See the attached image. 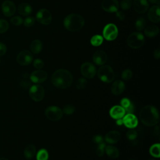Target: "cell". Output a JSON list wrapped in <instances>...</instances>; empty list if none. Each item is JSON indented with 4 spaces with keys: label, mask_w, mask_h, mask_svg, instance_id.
<instances>
[{
    "label": "cell",
    "mask_w": 160,
    "mask_h": 160,
    "mask_svg": "<svg viewBox=\"0 0 160 160\" xmlns=\"http://www.w3.org/2000/svg\"><path fill=\"white\" fill-rule=\"evenodd\" d=\"M80 70L82 75L88 79L93 78L96 73V69L94 65L89 62H85L82 63Z\"/></svg>",
    "instance_id": "30bf717a"
},
{
    "label": "cell",
    "mask_w": 160,
    "mask_h": 160,
    "mask_svg": "<svg viewBox=\"0 0 160 160\" xmlns=\"http://www.w3.org/2000/svg\"><path fill=\"white\" fill-rule=\"evenodd\" d=\"M9 29L8 22L2 19H0V34L6 32Z\"/></svg>",
    "instance_id": "e575fe53"
},
{
    "label": "cell",
    "mask_w": 160,
    "mask_h": 160,
    "mask_svg": "<svg viewBox=\"0 0 160 160\" xmlns=\"http://www.w3.org/2000/svg\"><path fill=\"white\" fill-rule=\"evenodd\" d=\"M133 6L136 12L139 14H143L148 11L149 3L147 0H134Z\"/></svg>",
    "instance_id": "ac0fdd59"
},
{
    "label": "cell",
    "mask_w": 160,
    "mask_h": 160,
    "mask_svg": "<svg viewBox=\"0 0 160 160\" xmlns=\"http://www.w3.org/2000/svg\"><path fill=\"white\" fill-rule=\"evenodd\" d=\"M146 21L144 18H139L135 22V28L139 31L144 30L146 28Z\"/></svg>",
    "instance_id": "f546056e"
},
{
    "label": "cell",
    "mask_w": 160,
    "mask_h": 160,
    "mask_svg": "<svg viewBox=\"0 0 160 160\" xmlns=\"http://www.w3.org/2000/svg\"><path fill=\"white\" fill-rule=\"evenodd\" d=\"M16 61L19 65L27 66L30 64L33 61V55L28 50H22L18 54Z\"/></svg>",
    "instance_id": "9c48e42d"
},
{
    "label": "cell",
    "mask_w": 160,
    "mask_h": 160,
    "mask_svg": "<svg viewBox=\"0 0 160 160\" xmlns=\"http://www.w3.org/2000/svg\"><path fill=\"white\" fill-rule=\"evenodd\" d=\"M30 49L34 54H39L42 49V43L39 39L33 40L30 44Z\"/></svg>",
    "instance_id": "83f0119b"
},
{
    "label": "cell",
    "mask_w": 160,
    "mask_h": 160,
    "mask_svg": "<svg viewBox=\"0 0 160 160\" xmlns=\"http://www.w3.org/2000/svg\"><path fill=\"white\" fill-rule=\"evenodd\" d=\"M103 42V38L102 36L99 35V34H96L93 36L90 40V42L91 44L93 46H99L100 45H101V44Z\"/></svg>",
    "instance_id": "4dcf8cb0"
},
{
    "label": "cell",
    "mask_w": 160,
    "mask_h": 160,
    "mask_svg": "<svg viewBox=\"0 0 160 160\" xmlns=\"http://www.w3.org/2000/svg\"><path fill=\"white\" fill-rule=\"evenodd\" d=\"M105 147H106V145H105V143L104 142L98 144V148L96 150V154L98 156L101 157L104 155Z\"/></svg>",
    "instance_id": "8d00e7d4"
},
{
    "label": "cell",
    "mask_w": 160,
    "mask_h": 160,
    "mask_svg": "<svg viewBox=\"0 0 160 160\" xmlns=\"http://www.w3.org/2000/svg\"><path fill=\"white\" fill-rule=\"evenodd\" d=\"M129 160H134V159H129Z\"/></svg>",
    "instance_id": "816d5d0a"
},
{
    "label": "cell",
    "mask_w": 160,
    "mask_h": 160,
    "mask_svg": "<svg viewBox=\"0 0 160 160\" xmlns=\"http://www.w3.org/2000/svg\"><path fill=\"white\" fill-rule=\"evenodd\" d=\"M139 115L141 122L147 126H155L159 122L158 110L152 105H147L142 108Z\"/></svg>",
    "instance_id": "6da1fadb"
},
{
    "label": "cell",
    "mask_w": 160,
    "mask_h": 160,
    "mask_svg": "<svg viewBox=\"0 0 160 160\" xmlns=\"http://www.w3.org/2000/svg\"><path fill=\"white\" fill-rule=\"evenodd\" d=\"M0 160H8V159L6 158H0Z\"/></svg>",
    "instance_id": "681fc988"
},
{
    "label": "cell",
    "mask_w": 160,
    "mask_h": 160,
    "mask_svg": "<svg viewBox=\"0 0 160 160\" xmlns=\"http://www.w3.org/2000/svg\"><path fill=\"white\" fill-rule=\"evenodd\" d=\"M108 59V56L106 52L103 50H98L96 51L93 56L92 60L93 62L99 66H102L104 64Z\"/></svg>",
    "instance_id": "e0dca14e"
},
{
    "label": "cell",
    "mask_w": 160,
    "mask_h": 160,
    "mask_svg": "<svg viewBox=\"0 0 160 160\" xmlns=\"http://www.w3.org/2000/svg\"><path fill=\"white\" fill-rule=\"evenodd\" d=\"M85 23L83 17L78 14H68L64 19L63 24L65 28L71 32L78 31L82 28Z\"/></svg>",
    "instance_id": "3957f363"
},
{
    "label": "cell",
    "mask_w": 160,
    "mask_h": 160,
    "mask_svg": "<svg viewBox=\"0 0 160 160\" xmlns=\"http://www.w3.org/2000/svg\"><path fill=\"white\" fill-rule=\"evenodd\" d=\"M138 137V132L136 130L131 129L126 132V138L128 140L133 141Z\"/></svg>",
    "instance_id": "f35d334b"
},
{
    "label": "cell",
    "mask_w": 160,
    "mask_h": 160,
    "mask_svg": "<svg viewBox=\"0 0 160 160\" xmlns=\"http://www.w3.org/2000/svg\"><path fill=\"white\" fill-rule=\"evenodd\" d=\"M145 42L144 35L140 32H134L129 35L127 39L128 45L132 49L141 48Z\"/></svg>",
    "instance_id": "5b68a950"
},
{
    "label": "cell",
    "mask_w": 160,
    "mask_h": 160,
    "mask_svg": "<svg viewBox=\"0 0 160 160\" xmlns=\"http://www.w3.org/2000/svg\"><path fill=\"white\" fill-rule=\"evenodd\" d=\"M29 94L33 101L39 102L42 101L44 97L45 90L42 86L39 84H34L29 88Z\"/></svg>",
    "instance_id": "52a82bcc"
},
{
    "label": "cell",
    "mask_w": 160,
    "mask_h": 160,
    "mask_svg": "<svg viewBox=\"0 0 160 160\" xmlns=\"http://www.w3.org/2000/svg\"><path fill=\"white\" fill-rule=\"evenodd\" d=\"M73 78L71 73L64 69L56 70L52 75L51 82L52 84L59 89H67L72 83Z\"/></svg>",
    "instance_id": "7a4b0ae2"
},
{
    "label": "cell",
    "mask_w": 160,
    "mask_h": 160,
    "mask_svg": "<svg viewBox=\"0 0 160 160\" xmlns=\"http://www.w3.org/2000/svg\"><path fill=\"white\" fill-rule=\"evenodd\" d=\"M104 151L106 154L112 159H116L119 156V151L118 149L114 146L108 145L106 146Z\"/></svg>",
    "instance_id": "484cf974"
},
{
    "label": "cell",
    "mask_w": 160,
    "mask_h": 160,
    "mask_svg": "<svg viewBox=\"0 0 160 160\" xmlns=\"http://www.w3.org/2000/svg\"><path fill=\"white\" fill-rule=\"evenodd\" d=\"M121 139V134L118 131H111L108 132L105 136L104 140L107 143L109 144H116Z\"/></svg>",
    "instance_id": "ffe728a7"
},
{
    "label": "cell",
    "mask_w": 160,
    "mask_h": 160,
    "mask_svg": "<svg viewBox=\"0 0 160 160\" xmlns=\"http://www.w3.org/2000/svg\"><path fill=\"white\" fill-rule=\"evenodd\" d=\"M49 154L46 149H41L36 154L37 160H48Z\"/></svg>",
    "instance_id": "1f68e13d"
},
{
    "label": "cell",
    "mask_w": 160,
    "mask_h": 160,
    "mask_svg": "<svg viewBox=\"0 0 160 160\" xmlns=\"http://www.w3.org/2000/svg\"><path fill=\"white\" fill-rule=\"evenodd\" d=\"M98 76L102 82L110 83L113 81L115 74L111 66L108 65H102L98 71Z\"/></svg>",
    "instance_id": "277c9868"
},
{
    "label": "cell",
    "mask_w": 160,
    "mask_h": 160,
    "mask_svg": "<svg viewBox=\"0 0 160 160\" xmlns=\"http://www.w3.org/2000/svg\"><path fill=\"white\" fill-rule=\"evenodd\" d=\"M34 22H35V19L32 16H29L23 21V24L24 26L27 28L31 27L32 26L34 25Z\"/></svg>",
    "instance_id": "60d3db41"
},
{
    "label": "cell",
    "mask_w": 160,
    "mask_h": 160,
    "mask_svg": "<svg viewBox=\"0 0 160 160\" xmlns=\"http://www.w3.org/2000/svg\"><path fill=\"white\" fill-rule=\"evenodd\" d=\"M1 9L3 14L6 17H10L16 12V8L15 4L9 0L4 1L1 6Z\"/></svg>",
    "instance_id": "5bb4252c"
},
{
    "label": "cell",
    "mask_w": 160,
    "mask_h": 160,
    "mask_svg": "<svg viewBox=\"0 0 160 160\" xmlns=\"http://www.w3.org/2000/svg\"><path fill=\"white\" fill-rule=\"evenodd\" d=\"M36 147L32 144H28L24 151V157L28 159H31L36 155Z\"/></svg>",
    "instance_id": "d4e9b609"
},
{
    "label": "cell",
    "mask_w": 160,
    "mask_h": 160,
    "mask_svg": "<svg viewBox=\"0 0 160 160\" xmlns=\"http://www.w3.org/2000/svg\"><path fill=\"white\" fill-rule=\"evenodd\" d=\"M121 106H122L125 112H127L128 113H132L134 110V107L133 104L131 102V101L126 98H122L121 100Z\"/></svg>",
    "instance_id": "4316f807"
},
{
    "label": "cell",
    "mask_w": 160,
    "mask_h": 160,
    "mask_svg": "<svg viewBox=\"0 0 160 160\" xmlns=\"http://www.w3.org/2000/svg\"><path fill=\"white\" fill-rule=\"evenodd\" d=\"M116 18L118 19H119L120 21H122V20H124V18H125V15H124V14L122 12V11H116Z\"/></svg>",
    "instance_id": "f6af8a7d"
},
{
    "label": "cell",
    "mask_w": 160,
    "mask_h": 160,
    "mask_svg": "<svg viewBox=\"0 0 160 160\" xmlns=\"http://www.w3.org/2000/svg\"><path fill=\"white\" fill-rule=\"evenodd\" d=\"M88 84L87 80L84 78H80L76 81V87L78 89H82L86 88Z\"/></svg>",
    "instance_id": "d6a6232c"
},
{
    "label": "cell",
    "mask_w": 160,
    "mask_h": 160,
    "mask_svg": "<svg viewBox=\"0 0 160 160\" xmlns=\"http://www.w3.org/2000/svg\"><path fill=\"white\" fill-rule=\"evenodd\" d=\"M32 82L39 84L45 81L48 78V74L45 71L38 69L33 71L29 75Z\"/></svg>",
    "instance_id": "4fadbf2b"
},
{
    "label": "cell",
    "mask_w": 160,
    "mask_h": 160,
    "mask_svg": "<svg viewBox=\"0 0 160 160\" xmlns=\"http://www.w3.org/2000/svg\"><path fill=\"white\" fill-rule=\"evenodd\" d=\"M19 84L20 86L24 89H27L31 87V81L29 78V74L27 72H24L22 74L21 76L19 79Z\"/></svg>",
    "instance_id": "603a6c76"
},
{
    "label": "cell",
    "mask_w": 160,
    "mask_h": 160,
    "mask_svg": "<svg viewBox=\"0 0 160 160\" xmlns=\"http://www.w3.org/2000/svg\"><path fill=\"white\" fill-rule=\"evenodd\" d=\"M101 7L106 12H116L119 9V4L118 0H103Z\"/></svg>",
    "instance_id": "7c38bea8"
},
{
    "label": "cell",
    "mask_w": 160,
    "mask_h": 160,
    "mask_svg": "<svg viewBox=\"0 0 160 160\" xmlns=\"http://www.w3.org/2000/svg\"><path fill=\"white\" fill-rule=\"evenodd\" d=\"M102 35L107 41H113L118 35V29L114 24H108L103 29Z\"/></svg>",
    "instance_id": "ba28073f"
},
{
    "label": "cell",
    "mask_w": 160,
    "mask_h": 160,
    "mask_svg": "<svg viewBox=\"0 0 160 160\" xmlns=\"http://www.w3.org/2000/svg\"><path fill=\"white\" fill-rule=\"evenodd\" d=\"M116 124L118 125H121L122 123V119H117V121H116Z\"/></svg>",
    "instance_id": "7dc6e473"
},
{
    "label": "cell",
    "mask_w": 160,
    "mask_h": 160,
    "mask_svg": "<svg viewBox=\"0 0 160 160\" xmlns=\"http://www.w3.org/2000/svg\"><path fill=\"white\" fill-rule=\"evenodd\" d=\"M149 2H151V3H159V0H149Z\"/></svg>",
    "instance_id": "c3c4849f"
},
{
    "label": "cell",
    "mask_w": 160,
    "mask_h": 160,
    "mask_svg": "<svg viewBox=\"0 0 160 160\" xmlns=\"http://www.w3.org/2000/svg\"><path fill=\"white\" fill-rule=\"evenodd\" d=\"M18 12L22 16H28L32 12V6L26 2H22L18 6Z\"/></svg>",
    "instance_id": "7402d4cb"
},
{
    "label": "cell",
    "mask_w": 160,
    "mask_h": 160,
    "mask_svg": "<svg viewBox=\"0 0 160 160\" xmlns=\"http://www.w3.org/2000/svg\"><path fill=\"white\" fill-rule=\"evenodd\" d=\"M125 83L121 80H116L112 83L111 88V91L114 95L118 96L122 94L125 90Z\"/></svg>",
    "instance_id": "44dd1931"
},
{
    "label": "cell",
    "mask_w": 160,
    "mask_h": 160,
    "mask_svg": "<svg viewBox=\"0 0 160 160\" xmlns=\"http://www.w3.org/2000/svg\"><path fill=\"white\" fill-rule=\"evenodd\" d=\"M75 110H76V108L73 105L66 104L63 107V109L62 111L63 113H64L65 114L71 115L74 112Z\"/></svg>",
    "instance_id": "836d02e7"
},
{
    "label": "cell",
    "mask_w": 160,
    "mask_h": 160,
    "mask_svg": "<svg viewBox=\"0 0 160 160\" xmlns=\"http://www.w3.org/2000/svg\"><path fill=\"white\" fill-rule=\"evenodd\" d=\"M6 51H7L6 46L2 42H0V56L4 55L6 52Z\"/></svg>",
    "instance_id": "ee69618b"
},
{
    "label": "cell",
    "mask_w": 160,
    "mask_h": 160,
    "mask_svg": "<svg viewBox=\"0 0 160 160\" xmlns=\"http://www.w3.org/2000/svg\"><path fill=\"white\" fill-rule=\"evenodd\" d=\"M92 141H94V142L99 144H100V143L103 142V138H102V136L101 135L96 134V135L93 136Z\"/></svg>",
    "instance_id": "7bdbcfd3"
},
{
    "label": "cell",
    "mask_w": 160,
    "mask_h": 160,
    "mask_svg": "<svg viewBox=\"0 0 160 160\" xmlns=\"http://www.w3.org/2000/svg\"><path fill=\"white\" fill-rule=\"evenodd\" d=\"M45 116L50 121H57L61 119L63 116V112L60 108L56 106H51L45 109Z\"/></svg>",
    "instance_id": "8992f818"
},
{
    "label": "cell",
    "mask_w": 160,
    "mask_h": 160,
    "mask_svg": "<svg viewBox=\"0 0 160 160\" xmlns=\"http://www.w3.org/2000/svg\"><path fill=\"white\" fill-rule=\"evenodd\" d=\"M132 4V0H121L120 2V6L122 9L127 11L131 8Z\"/></svg>",
    "instance_id": "d590c367"
},
{
    "label": "cell",
    "mask_w": 160,
    "mask_h": 160,
    "mask_svg": "<svg viewBox=\"0 0 160 160\" xmlns=\"http://www.w3.org/2000/svg\"><path fill=\"white\" fill-rule=\"evenodd\" d=\"M149 160H155L154 159H153V158H151V159H149Z\"/></svg>",
    "instance_id": "f907efd6"
},
{
    "label": "cell",
    "mask_w": 160,
    "mask_h": 160,
    "mask_svg": "<svg viewBox=\"0 0 160 160\" xmlns=\"http://www.w3.org/2000/svg\"><path fill=\"white\" fill-rule=\"evenodd\" d=\"M159 29L157 26L151 25L144 28V34L149 38H153L158 35Z\"/></svg>",
    "instance_id": "cb8c5ba5"
},
{
    "label": "cell",
    "mask_w": 160,
    "mask_h": 160,
    "mask_svg": "<svg viewBox=\"0 0 160 160\" xmlns=\"http://www.w3.org/2000/svg\"><path fill=\"white\" fill-rule=\"evenodd\" d=\"M149 154L154 158L160 157V144L159 143L152 144L149 148Z\"/></svg>",
    "instance_id": "f1b7e54d"
},
{
    "label": "cell",
    "mask_w": 160,
    "mask_h": 160,
    "mask_svg": "<svg viewBox=\"0 0 160 160\" xmlns=\"http://www.w3.org/2000/svg\"><path fill=\"white\" fill-rule=\"evenodd\" d=\"M122 123L128 128L133 129L138 126V119L132 113H128L122 118Z\"/></svg>",
    "instance_id": "9a60e30c"
},
{
    "label": "cell",
    "mask_w": 160,
    "mask_h": 160,
    "mask_svg": "<svg viewBox=\"0 0 160 160\" xmlns=\"http://www.w3.org/2000/svg\"><path fill=\"white\" fill-rule=\"evenodd\" d=\"M124 109L119 105H116L112 106L109 110V115L114 119H122L125 115Z\"/></svg>",
    "instance_id": "d6986e66"
},
{
    "label": "cell",
    "mask_w": 160,
    "mask_h": 160,
    "mask_svg": "<svg viewBox=\"0 0 160 160\" xmlns=\"http://www.w3.org/2000/svg\"><path fill=\"white\" fill-rule=\"evenodd\" d=\"M36 19L41 24L43 25H48L51 22L52 15L48 9H41L38 11Z\"/></svg>",
    "instance_id": "8fae6325"
},
{
    "label": "cell",
    "mask_w": 160,
    "mask_h": 160,
    "mask_svg": "<svg viewBox=\"0 0 160 160\" xmlns=\"http://www.w3.org/2000/svg\"><path fill=\"white\" fill-rule=\"evenodd\" d=\"M148 17L150 21L158 23L160 21V8L159 5L152 6L148 11Z\"/></svg>",
    "instance_id": "2e32d148"
},
{
    "label": "cell",
    "mask_w": 160,
    "mask_h": 160,
    "mask_svg": "<svg viewBox=\"0 0 160 160\" xmlns=\"http://www.w3.org/2000/svg\"><path fill=\"white\" fill-rule=\"evenodd\" d=\"M153 55H154V58H156V59H159V58H160V49H159V48L156 49L154 51Z\"/></svg>",
    "instance_id": "bcb514c9"
},
{
    "label": "cell",
    "mask_w": 160,
    "mask_h": 160,
    "mask_svg": "<svg viewBox=\"0 0 160 160\" xmlns=\"http://www.w3.org/2000/svg\"><path fill=\"white\" fill-rule=\"evenodd\" d=\"M132 76V72L129 69H126L124 70L121 74V78L125 81L129 80Z\"/></svg>",
    "instance_id": "74e56055"
},
{
    "label": "cell",
    "mask_w": 160,
    "mask_h": 160,
    "mask_svg": "<svg viewBox=\"0 0 160 160\" xmlns=\"http://www.w3.org/2000/svg\"><path fill=\"white\" fill-rule=\"evenodd\" d=\"M10 21H11V22L16 26H19L21 25L23 23L22 18L20 16H16L12 17Z\"/></svg>",
    "instance_id": "ab89813d"
},
{
    "label": "cell",
    "mask_w": 160,
    "mask_h": 160,
    "mask_svg": "<svg viewBox=\"0 0 160 160\" xmlns=\"http://www.w3.org/2000/svg\"><path fill=\"white\" fill-rule=\"evenodd\" d=\"M44 63L43 62V61L41 59H35L33 61V66L35 68L38 69H41L44 67Z\"/></svg>",
    "instance_id": "b9f144b4"
}]
</instances>
